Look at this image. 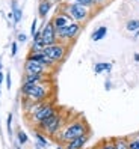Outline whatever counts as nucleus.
<instances>
[{"mask_svg": "<svg viewBox=\"0 0 139 149\" xmlns=\"http://www.w3.org/2000/svg\"><path fill=\"white\" fill-rule=\"evenodd\" d=\"M86 133H89V125L86 124L85 120L82 119H76V120H71L62 128V131L58 134V140L60 143H68L71 140L80 137Z\"/></svg>", "mask_w": 139, "mask_h": 149, "instance_id": "2", "label": "nucleus"}, {"mask_svg": "<svg viewBox=\"0 0 139 149\" xmlns=\"http://www.w3.org/2000/svg\"><path fill=\"white\" fill-rule=\"evenodd\" d=\"M56 107H55V104L51 102V101H46L42 106L33 113V115H30V120L35 122V124H41L42 120H46L48 119L50 116H53L55 113H56Z\"/></svg>", "mask_w": 139, "mask_h": 149, "instance_id": "4", "label": "nucleus"}, {"mask_svg": "<svg viewBox=\"0 0 139 149\" xmlns=\"http://www.w3.org/2000/svg\"><path fill=\"white\" fill-rule=\"evenodd\" d=\"M80 32V23H76V21H71L68 26L62 29H58L56 30V36L60 39V41H71L74 39L77 35Z\"/></svg>", "mask_w": 139, "mask_h": 149, "instance_id": "5", "label": "nucleus"}, {"mask_svg": "<svg viewBox=\"0 0 139 149\" xmlns=\"http://www.w3.org/2000/svg\"><path fill=\"white\" fill-rule=\"evenodd\" d=\"M135 60H136V62H139V53L135 54Z\"/></svg>", "mask_w": 139, "mask_h": 149, "instance_id": "30", "label": "nucleus"}, {"mask_svg": "<svg viewBox=\"0 0 139 149\" xmlns=\"http://www.w3.org/2000/svg\"><path fill=\"white\" fill-rule=\"evenodd\" d=\"M65 12L71 17V20L76 21V23H83V21H86V20L89 18V14H91L89 8H86V6H83V5H80V3H76V2L67 5V6H65Z\"/></svg>", "mask_w": 139, "mask_h": 149, "instance_id": "3", "label": "nucleus"}, {"mask_svg": "<svg viewBox=\"0 0 139 149\" xmlns=\"http://www.w3.org/2000/svg\"><path fill=\"white\" fill-rule=\"evenodd\" d=\"M11 120H12V115H9V116H8V122H6V127H8V131H9V133H11Z\"/></svg>", "mask_w": 139, "mask_h": 149, "instance_id": "25", "label": "nucleus"}, {"mask_svg": "<svg viewBox=\"0 0 139 149\" xmlns=\"http://www.w3.org/2000/svg\"><path fill=\"white\" fill-rule=\"evenodd\" d=\"M6 84H8V89L11 87V77H9V74L6 75Z\"/></svg>", "mask_w": 139, "mask_h": 149, "instance_id": "28", "label": "nucleus"}, {"mask_svg": "<svg viewBox=\"0 0 139 149\" xmlns=\"http://www.w3.org/2000/svg\"><path fill=\"white\" fill-rule=\"evenodd\" d=\"M41 39H42V42L46 44V47L51 45V44H56V41H58L56 29H55V26H53L51 21H48L44 27H42V30H41Z\"/></svg>", "mask_w": 139, "mask_h": 149, "instance_id": "7", "label": "nucleus"}, {"mask_svg": "<svg viewBox=\"0 0 139 149\" xmlns=\"http://www.w3.org/2000/svg\"><path fill=\"white\" fill-rule=\"evenodd\" d=\"M128 149H139V139L128 140Z\"/></svg>", "mask_w": 139, "mask_h": 149, "instance_id": "21", "label": "nucleus"}, {"mask_svg": "<svg viewBox=\"0 0 139 149\" xmlns=\"http://www.w3.org/2000/svg\"><path fill=\"white\" fill-rule=\"evenodd\" d=\"M73 2H76V3H80V5H83V6H86V8H94L95 5V0H73Z\"/></svg>", "mask_w": 139, "mask_h": 149, "instance_id": "19", "label": "nucleus"}, {"mask_svg": "<svg viewBox=\"0 0 139 149\" xmlns=\"http://www.w3.org/2000/svg\"><path fill=\"white\" fill-rule=\"evenodd\" d=\"M26 39H27V36H26L24 33H20V35H18V41H20V42H24Z\"/></svg>", "mask_w": 139, "mask_h": 149, "instance_id": "27", "label": "nucleus"}, {"mask_svg": "<svg viewBox=\"0 0 139 149\" xmlns=\"http://www.w3.org/2000/svg\"><path fill=\"white\" fill-rule=\"evenodd\" d=\"M37 24H38V21H37V20H33V23H32V27H30V32H32V35H35V33H37Z\"/></svg>", "mask_w": 139, "mask_h": 149, "instance_id": "24", "label": "nucleus"}, {"mask_svg": "<svg viewBox=\"0 0 139 149\" xmlns=\"http://www.w3.org/2000/svg\"><path fill=\"white\" fill-rule=\"evenodd\" d=\"M58 149H65V148H60V146H59V148H58Z\"/></svg>", "mask_w": 139, "mask_h": 149, "instance_id": "35", "label": "nucleus"}, {"mask_svg": "<svg viewBox=\"0 0 139 149\" xmlns=\"http://www.w3.org/2000/svg\"><path fill=\"white\" fill-rule=\"evenodd\" d=\"M37 139H38V142H39L42 146H46V145H47V140H46V137H42V134H41V133H37Z\"/></svg>", "mask_w": 139, "mask_h": 149, "instance_id": "22", "label": "nucleus"}, {"mask_svg": "<svg viewBox=\"0 0 139 149\" xmlns=\"http://www.w3.org/2000/svg\"><path fill=\"white\" fill-rule=\"evenodd\" d=\"M0 71H2V63H0Z\"/></svg>", "mask_w": 139, "mask_h": 149, "instance_id": "34", "label": "nucleus"}, {"mask_svg": "<svg viewBox=\"0 0 139 149\" xmlns=\"http://www.w3.org/2000/svg\"><path fill=\"white\" fill-rule=\"evenodd\" d=\"M42 51H44L50 59H53L55 62H60L67 54V47L60 42H56V44H51V45H47Z\"/></svg>", "mask_w": 139, "mask_h": 149, "instance_id": "6", "label": "nucleus"}, {"mask_svg": "<svg viewBox=\"0 0 139 149\" xmlns=\"http://www.w3.org/2000/svg\"><path fill=\"white\" fill-rule=\"evenodd\" d=\"M3 77H5V75H3V72L0 71V86H2V81H3Z\"/></svg>", "mask_w": 139, "mask_h": 149, "instance_id": "29", "label": "nucleus"}, {"mask_svg": "<svg viewBox=\"0 0 139 149\" xmlns=\"http://www.w3.org/2000/svg\"><path fill=\"white\" fill-rule=\"evenodd\" d=\"M18 149H20V148H18Z\"/></svg>", "mask_w": 139, "mask_h": 149, "instance_id": "36", "label": "nucleus"}, {"mask_svg": "<svg viewBox=\"0 0 139 149\" xmlns=\"http://www.w3.org/2000/svg\"><path fill=\"white\" fill-rule=\"evenodd\" d=\"M110 63H106V62H98V63H95L94 66V71L95 74H100V72H104V71H110Z\"/></svg>", "mask_w": 139, "mask_h": 149, "instance_id": "15", "label": "nucleus"}, {"mask_svg": "<svg viewBox=\"0 0 139 149\" xmlns=\"http://www.w3.org/2000/svg\"><path fill=\"white\" fill-rule=\"evenodd\" d=\"M88 140H89V133H86V134H83L80 137L71 140V142H68L65 145V149H83L85 145L88 143Z\"/></svg>", "mask_w": 139, "mask_h": 149, "instance_id": "10", "label": "nucleus"}, {"mask_svg": "<svg viewBox=\"0 0 139 149\" xmlns=\"http://www.w3.org/2000/svg\"><path fill=\"white\" fill-rule=\"evenodd\" d=\"M48 81L47 74H26L24 75V83H44Z\"/></svg>", "mask_w": 139, "mask_h": 149, "instance_id": "12", "label": "nucleus"}, {"mask_svg": "<svg viewBox=\"0 0 139 149\" xmlns=\"http://www.w3.org/2000/svg\"><path fill=\"white\" fill-rule=\"evenodd\" d=\"M106 33H107V27L106 26H101V27H98V29H95L94 32H92V41H95V42H98L100 39H103L104 36H106Z\"/></svg>", "mask_w": 139, "mask_h": 149, "instance_id": "13", "label": "nucleus"}, {"mask_svg": "<svg viewBox=\"0 0 139 149\" xmlns=\"http://www.w3.org/2000/svg\"><path fill=\"white\" fill-rule=\"evenodd\" d=\"M139 38V30L138 32H135V39H138Z\"/></svg>", "mask_w": 139, "mask_h": 149, "instance_id": "31", "label": "nucleus"}, {"mask_svg": "<svg viewBox=\"0 0 139 149\" xmlns=\"http://www.w3.org/2000/svg\"><path fill=\"white\" fill-rule=\"evenodd\" d=\"M51 9V3H50V0H42V2L39 3V6H38V14H39V17H44L48 14V11Z\"/></svg>", "mask_w": 139, "mask_h": 149, "instance_id": "14", "label": "nucleus"}, {"mask_svg": "<svg viewBox=\"0 0 139 149\" xmlns=\"http://www.w3.org/2000/svg\"><path fill=\"white\" fill-rule=\"evenodd\" d=\"M14 20H15V21H20V20H21V9H15V12H14Z\"/></svg>", "mask_w": 139, "mask_h": 149, "instance_id": "23", "label": "nucleus"}, {"mask_svg": "<svg viewBox=\"0 0 139 149\" xmlns=\"http://www.w3.org/2000/svg\"><path fill=\"white\" fill-rule=\"evenodd\" d=\"M24 71L26 74H47V66L37 62V60L27 59L24 63Z\"/></svg>", "mask_w": 139, "mask_h": 149, "instance_id": "8", "label": "nucleus"}, {"mask_svg": "<svg viewBox=\"0 0 139 149\" xmlns=\"http://www.w3.org/2000/svg\"><path fill=\"white\" fill-rule=\"evenodd\" d=\"M126 29L128 32H138L139 30V20H128L126 24Z\"/></svg>", "mask_w": 139, "mask_h": 149, "instance_id": "17", "label": "nucleus"}, {"mask_svg": "<svg viewBox=\"0 0 139 149\" xmlns=\"http://www.w3.org/2000/svg\"><path fill=\"white\" fill-rule=\"evenodd\" d=\"M50 92H51V87H50L48 81H44V83H23V86H21V93L24 95V98H27L33 102L48 101Z\"/></svg>", "mask_w": 139, "mask_h": 149, "instance_id": "1", "label": "nucleus"}, {"mask_svg": "<svg viewBox=\"0 0 139 149\" xmlns=\"http://www.w3.org/2000/svg\"><path fill=\"white\" fill-rule=\"evenodd\" d=\"M101 2H104V0H95V3H97V5H98V3H101Z\"/></svg>", "mask_w": 139, "mask_h": 149, "instance_id": "32", "label": "nucleus"}, {"mask_svg": "<svg viewBox=\"0 0 139 149\" xmlns=\"http://www.w3.org/2000/svg\"><path fill=\"white\" fill-rule=\"evenodd\" d=\"M100 148H101V149H117V146H115V139L103 140V142L100 143Z\"/></svg>", "mask_w": 139, "mask_h": 149, "instance_id": "18", "label": "nucleus"}, {"mask_svg": "<svg viewBox=\"0 0 139 149\" xmlns=\"http://www.w3.org/2000/svg\"><path fill=\"white\" fill-rule=\"evenodd\" d=\"M18 142H20V145H24V143H27V134L24 133V131H18Z\"/></svg>", "mask_w": 139, "mask_h": 149, "instance_id": "20", "label": "nucleus"}, {"mask_svg": "<svg viewBox=\"0 0 139 149\" xmlns=\"http://www.w3.org/2000/svg\"><path fill=\"white\" fill-rule=\"evenodd\" d=\"M27 59H32V60H37V62H39V63H42L44 66H47V68H53L55 65H56V62L53 59H50L44 51H37V53H30L29 54V57Z\"/></svg>", "mask_w": 139, "mask_h": 149, "instance_id": "9", "label": "nucleus"}, {"mask_svg": "<svg viewBox=\"0 0 139 149\" xmlns=\"http://www.w3.org/2000/svg\"><path fill=\"white\" fill-rule=\"evenodd\" d=\"M92 149H101V148H100V145H97V146H94Z\"/></svg>", "mask_w": 139, "mask_h": 149, "instance_id": "33", "label": "nucleus"}, {"mask_svg": "<svg viewBox=\"0 0 139 149\" xmlns=\"http://www.w3.org/2000/svg\"><path fill=\"white\" fill-rule=\"evenodd\" d=\"M115 146H117V149H128V139H126V137L115 139Z\"/></svg>", "mask_w": 139, "mask_h": 149, "instance_id": "16", "label": "nucleus"}, {"mask_svg": "<svg viewBox=\"0 0 139 149\" xmlns=\"http://www.w3.org/2000/svg\"><path fill=\"white\" fill-rule=\"evenodd\" d=\"M71 21H73V20H71V17H70L67 12H64V14H58L55 18L51 20V23H53V26H55V29H56V30L65 27V26H68Z\"/></svg>", "mask_w": 139, "mask_h": 149, "instance_id": "11", "label": "nucleus"}, {"mask_svg": "<svg viewBox=\"0 0 139 149\" xmlns=\"http://www.w3.org/2000/svg\"><path fill=\"white\" fill-rule=\"evenodd\" d=\"M11 54H12V56H15V54H17V44H15V42H12V47H11Z\"/></svg>", "mask_w": 139, "mask_h": 149, "instance_id": "26", "label": "nucleus"}]
</instances>
